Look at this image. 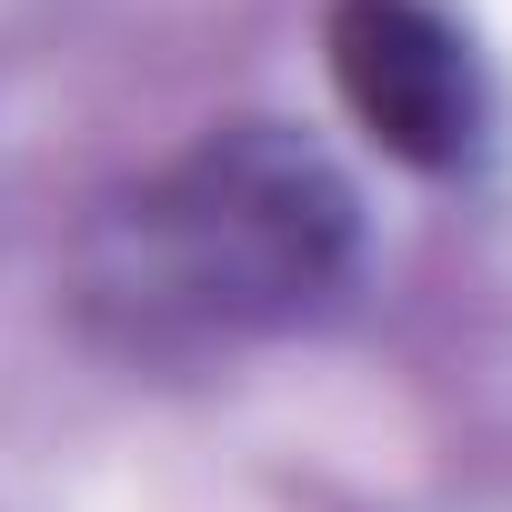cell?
<instances>
[{
	"label": "cell",
	"instance_id": "cell-1",
	"mask_svg": "<svg viewBox=\"0 0 512 512\" xmlns=\"http://www.w3.org/2000/svg\"><path fill=\"white\" fill-rule=\"evenodd\" d=\"M352 181L282 121H221L91 211L71 302L121 352H201L312 312L352 262Z\"/></svg>",
	"mask_w": 512,
	"mask_h": 512
},
{
	"label": "cell",
	"instance_id": "cell-2",
	"mask_svg": "<svg viewBox=\"0 0 512 512\" xmlns=\"http://www.w3.org/2000/svg\"><path fill=\"white\" fill-rule=\"evenodd\" d=\"M332 81L352 101V121L412 161V171H462L482 141V71L462 51V31L432 0H332Z\"/></svg>",
	"mask_w": 512,
	"mask_h": 512
}]
</instances>
